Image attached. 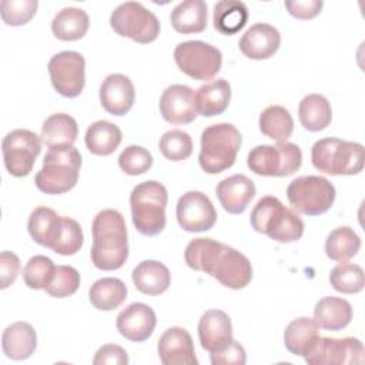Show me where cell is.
<instances>
[{
	"instance_id": "cell-1",
	"label": "cell",
	"mask_w": 365,
	"mask_h": 365,
	"mask_svg": "<svg viewBox=\"0 0 365 365\" xmlns=\"http://www.w3.org/2000/svg\"><path fill=\"white\" fill-rule=\"evenodd\" d=\"M91 262L101 271L121 268L128 258V240L124 217L113 208L100 211L91 224Z\"/></svg>"
},
{
	"instance_id": "cell-3",
	"label": "cell",
	"mask_w": 365,
	"mask_h": 365,
	"mask_svg": "<svg viewBox=\"0 0 365 365\" xmlns=\"http://www.w3.org/2000/svg\"><path fill=\"white\" fill-rule=\"evenodd\" d=\"M81 155L74 145L51 147L43 158V167L34 177L36 187L46 194H64L78 181Z\"/></svg>"
},
{
	"instance_id": "cell-19",
	"label": "cell",
	"mask_w": 365,
	"mask_h": 365,
	"mask_svg": "<svg viewBox=\"0 0 365 365\" xmlns=\"http://www.w3.org/2000/svg\"><path fill=\"white\" fill-rule=\"evenodd\" d=\"M100 103L111 115H125L135 100L133 81L120 73L108 74L100 86Z\"/></svg>"
},
{
	"instance_id": "cell-28",
	"label": "cell",
	"mask_w": 365,
	"mask_h": 365,
	"mask_svg": "<svg viewBox=\"0 0 365 365\" xmlns=\"http://www.w3.org/2000/svg\"><path fill=\"white\" fill-rule=\"evenodd\" d=\"M78 135L77 121L66 113H54L46 118L41 127V143L48 148L73 145Z\"/></svg>"
},
{
	"instance_id": "cell-34",
	"label": "cell",
	"mask_w": 365,
	"mask_h": 365,
	"mask_svg": "<svg viewBox=\"0 0 365 365\" xmlns=\"http://www.w3.org/2000/svg\"><path fill=\"white\" fill-rule=\"evenodd\" d=\"M248 20V7L240 0H221L214 4V29L225 36L238 33Z\"/></svg>"
},
{
	"instance_id": "cell-29",
	"label": "cell",
	"mask_w": 365,
	"mask_h": 365,
	"mask_svg": "<svg viewBox=\"0 0 365 365\" xmlns=\"http://www.w3.org/2000/svg\"><path fill=\"white\" fill-rule=\"evenodd\" d=\"M90 26L88 14L77 7H64L54 16L51 31L63 41H76L86 36Z\"/></svg>"
},
{
	"instance_id": "cell-33",
	"label": "cell",
	"mask_w": 365,
	"mask_h": 365,
	"mask_svg": "<svg viewBox=\"0 0 365 365\" xmlns=\"http://www.w3.org/2000/svg\"><path fill=\"white\" fill-rule=\"evenodd\" d=\"M318 336L319 332L314 319L299 317L287 325L284 331V345L291 354L305 356Z\"/></svg>"
},
{
	"instance_id": "cell-17",
	"label": "cell",
	"mask_w": 365,
	"mask_h": 365,
	"mask_svg": "<svg viewBox=\"0 0 365 365\" xmlns=\"http://www.w3.org/2000/svg\"><path fill=\"white\" fill-rule=\"evenodd\" d=\"M157 325L154 309L144 302H133L117 315V331L128 341H147Z\"/></svg>"
},
{
	"instance_id": "cell-31",
	"label": "cell",
	"mask_w": 365,
	"mask_h": 365,
	"mask_svg": "<svg viewBox=\"0 0 365 365\" xmlns=\"http://www.w3.org/2000/svg\"><path fill=\"white\" fill-rule=\"evenodd\" d=\"M123 140V133L118 125L98 120L88 125L86 131V147L91 154L96 155H110L113 154Z\"/></svg>"
},
{
	"instance_id": "cell-16",
	"label": "cell",
	"mask_w": 365,
	"mask_h": 365,
	"mask_svg": "<svg viewBox=\"0 0 365 365\" xmlns=\"http://www.w3.org/2000/svg\"><path fill=\"white\" fill-rule=\"evenodd\" d=\"M160 113L170 124H188L198 115L195 91L185 84L168 86L160 97Z\"/></svg>"
},
{
	"instance_id": "cell-10",
	"label": "cell",
	"mask_w": 365,
	"mask_h": 365,
	"mask_svg": "<svg viewBox=\"0 0 365 365\" xmlns=\"http://www.w3.org/2000/svg\"><path fill=\"white\" fill-rule=\"evenodd\" d=\"M174 60L178 68L194 80H211L221 70V51L201 40H190L177 44Z\"/></svg>"
},
{
	"instance_id": "cell-32",
	"label": "cell",
	"mask_w": 365,
	"mask_h": 365,
	"mask_svg": "<svg viewBox=\"0 0 365 365\" xmlns=\"http://www.w3.org/2000/svg\"><path fill=\"white\" fill-rule=\"evenodd\" d=\"M298 115L305 130L314 133L325 130L332 120L331 103L322 94H308L299 101Z\"/></svg>"
},
{
	"instance_id": "cell-27",
	"label": "cell",
	"mask_w": 365,
	"mask_h": 365,
	"mask_svg": "<svg viewBox=\"0 0 365 365\" xmlns=\"http://www.w3.org/2000/svg\"><path fill=\"white\" fill-rule=\"evenodd\" d=\"M231 100V86L224 78L205 83L195 91V103L198 114L214 117L222 114Z\"/></svg>"
},
{
	"instance_id": "cell-4",
	"label": "cell",
	"mask_w": 365,
	"mask_h": 365,
	"mask_svg": "<svg viewBox=\"0 0 365 365\" xmlns=\"http://www.w3.org/2000/svg\"><path fill=\"white\" fill-rule=\"evenodd\" d=\"M167 188L154 180L137 184L130 194L131 220L135 230L147 237H154L165 228Z\"/></svg>"
},
{
	"instance_id": "cell-5",
	"label": "cell",
	"mask_w": 365,
	"mask_h": 365,
	"mask_svg": "<svg viewBox=\"0 0 365 365\" xmlns=\"http://www.w3.org/2000/svg\"><path fill=\"white\" fill-rule=\"evenodd\" d=\"M242 137L235 125L218 123L208 125L201 133L198 163L207 174H220L232 167L241 148Z\"/></svg>"
},
{
	"instance_id": "cell-2",
	"label": "cell",
	"mask_w": 365,
	"mask_h": 365,
	"mask_svg": "<svg viewBox=\"0 0 365 365\" xmlns=\"http://www.w3.org/2000/svg\"><path fill=\"white\" fill-rule=\"evenodd\" d=\"M251 227L277 242H295L304 234V221L277 197L265 195L251 211Z\"/></svg>"
},
{
	"instance_id": "cell-47",
	"label": "cell",
	"mask_w": 365,
	"mask_h": 365,
	"mask_svg": "<svg viewBox=\"0 0 365 365\" xmlns=\"http://www.w3.org/2000/svg\"><path fill=\"white\" fill-rule=\"evenodd\" d=\"M20 272V259L14 252L3 251L0 254V288H9Z\"/></svg>"
},
{
	"instance_id": "cell-13",
	"label": "cell",
	"mask_w": 365,
	"mask_h": 365,
	"mask_svg": "<svg viewBox=\"0 0 365 365\" xmlns=\"http://www.w3.org/2000/svg\"><path fill=\"white\" fill-rule=\"evenodd\" d=\"M309 365H348L364 362V345L358 338L318 336L304 356Z\"/></svg>"
},
{
	"instance_id": "cell-14",
	"label": "cell",
	"mask_w": 365,
	"mask_h": 365,
	"mask_svg": "<svg viewBox=\"0 0 365 365\" xmlns=\"http://www.w3.org/2000/svg\"><path fill=\"white\" fill-rule=\"evenodd\" d=\"M207 274L227 288L242 289L252 279V265L242 252L222 244Z\"/></svg>"
},
{
	"instance_id": "cell-12",
	"label": "cell",
	"mask_w": 365,
	"mask_h": 365,
	"mask_svg": "<svg viewBox=\"0 0 365 365\" xmlns=\"http://www.w3.org/2000/svg\"><path fill=\"white\" fill-rule=\"evenodd\" d=\"M48 74L54 90L67 98L81 94L86 84V60L83 54L64 50L54 54L48 61Z\"/></svg>"
},
{
	"instance_id": "cell-9",
	"label": "cell",
	"mask_w": 365,
	"mask_h": 365,
	"mask_svg": "<svg viewBox=\"0 0 365 365\" xmlns=\"http://www.w3.org/2000/svg\"><path fill=\"white\" fill-rule=\"evenodd\" d=\"M110 26L118 36L140 44L154 41L161 29L157 16L138 1H125L117 6L110 16Z\"/></svg>"
},
{
	"instance_id": "cell-37",
	"label": "cell",
	"mask_w": 365,
	"mask_h": 365,
	"mask_svg": "<svg viewBox=\"0 0 365 365\" xmlns=\"http://www.w3.org/2000/svg\"><path fill=\"white\" fill-rule=\"evenodd\" d=\"M361 248V238L351 227H338L332 230L325 241V254L329 259L346 262L354 258Z\"/></svg>"
},
{
	"instance_id": "cell-46",
	"label": "cell",
	"mask_w": 365,
	"mask_h": 365,
	"mask_svg": "<svg viewBox=\"0 0 365 365\" xmlns=\"http://www.w3.org/2000/svg\"><path fill=\"white\" fill-rule=\"evenodd\" d=\"M210 359L212 365H244L247 362V354L244 346L232 338L224 348L211 352Z\"/></svg>"
},
{
	"instance_id": "cell-45",
	"label": "cell",
	"mask_w": 365,
	"mask_h": 365,
	"mask_svg": "<svg viewBox=\"0 0 365 365\" xmlns=\"http://www.w3.org/2000/svg\"><path fill=\"white\" fill-rule=\"evenodd\" d=\"M120 168L128 175H140L153 165V155L141 145H128L118 155Z\"/></svg>"
},
{
	"instance_id": "cell-36",
	"label": "cell",
	"mask_w": 365,
	"mask_h": 365,
	"mask_svg": "<svg viewBox=\"0 0 365 365\" xmlns=\"http://www.w3.org/2000/svg\"><path fill=\"white\" fill-rule=\"evenodd\" d=\"M259 130L264 135L277 143L287 141L294 131L291 113L282 106H268L259 114Z\"/></svg>"
},
{
	"instance_id": "cell-18",
	"label": "cell",
	"mask_w": 365,
	"mask_h": 365,
	"mask_svg": "<svg viewBox=\"0 0 365 365\" xmlns=\"http://www.w3.org/2000/svg\"><path fill=\"white\" fill-rule=\"evenodd\" d=\"M160 361L164 365H197L194 342L190 332L181 327H171L157 344Z\"/></svg>"
},
{
	"instance_id": "cell-6",
	"label": "cell",
	"mask_w": 365,
	"mask_h": 365,
	"mask_svg": "<svg viewBox=\"0 0 365 365\" xmlns=\"http://www.w3.org/2000/svg\"><path fill=\"white\" fill-rule=\"evenodd\" d=\"M312 165L331 175H354L364 168V145L339 138H321L311 148Z\"/></svg>"
},
{
	"instance_id": "cell-22",
	"label": "cell",
	"mask_w": 365,
	"mask_h": 365,
	"mask_svg": "<svg viewBox=\"0 0 365 365\" xmlns=\"http://www.w3.org/2000/svg\"><path fill=\"white\" fill-rule=\"evenodd\" d=\"M198 338L201 346L211 352L224 348L232 339V324L221 309L205 311L198 322Z\"/></svg>"
},
{
	"instance_id": "cell-49",
	"label": "cell",
	"mask_w": 365,
	"mask_h": 365,
	"mask_svg": "<svg viewBox=\"0 0 365 365\" xmlns=\"http://www.w3.org/2000/svg\"><path fill=\"white\" fill-rule=\"evenodd\" d=\"M322 0H287L285 7L292 17L309 20L317 17L322 10Z\"/></svg>"
},
{
	"instance_id": "cell-41",
	"label": "cell",
	"mask_w": 365,
	"mask_h": 365,
	"mask_svg": "<svg viewBox=\"0 0 365 365\" xmlns=\"http://www.w3.org/2000/svg\"><path fill=\"white\" fill-rule=\"evenodd\" d=\"M161 154L170 161H182L192 154V140L182 130H170L164 133L158 143Z\"/></svg>"
},
{
	"instance_id": "cell-48",
	"label": "cell",
	"mask_w": 365,
	"mask_h": 365,
	"mask_svg": "<svg viewBox=\"0 0 365 365\" xmlns=\"http://www.w3.org/2000/svg\"><path fill=\"white\" fill-rule=\"evenodd\" d=\"M94 365H125L128 364V355L124 348L115 344H107L97 349L94 359Z\"/></svg>"
},
{
	"instance_id": "cell-40",
	"label": "cell",
	"mask_w": 365,
	"mask_h": 365,
	"mask_svg": "<svg viewBox=\"0 0 365 365\" xmlns=\"http://www.w3.org/2000/svg\"><path fill=\"white\" fill-rule=\"evenodd\" d=\"M83 242L81 225L70 217H61V225L51 250L60 255H74L80 251Z\"/></svg>"
},
{
	"instance_id": "cell-42",
	"label": "cell",
	"mask_w": 365,
	"mask_h": 365,
	"mask_svg": "<svg viewBox=\"0 0 365 365\" xmlns=\"http://www.w3.org/2000/svg\"><path fill=\"white\" fill-rule=\"evenodd\" d=\"M54 269L56 265L48 257L34 255L23 268L24 284L31 289H44L50 284Z\"/></svg>"
},
{
	"instance_id": "cell-25",
	"label": "cell",
	"mask_w": 365,
	"mask_h": 365,
	"mask_svg": "<svg viewBox=\"0 0 365 365\" xmlns=\"http://www.w3.org/2000/svg\"><path fill=\"white\" fill-rule=\"evenodd\" d=\"M314 322L327 331L344 329L352 319L351 304L338 297H324L314 308Z\"/></svg>"
},
{
	"instance_id": "cell-7",
	"label": "cell",
	"mask_w": 365,
	"mask_h": 365,
	"mask_svg": "<svg viewBox=\"0 0 365 365\" xmlns=\"http://www.w3.org/2000/svg\"><path fill=\"white\" fill-rule=\"evenodd\" d=\"M302 164L301 148L289 141L275 145L262 144L254 147L247 157L248 168L262 177H287L299 170Z\"/></svg>"
},
{
	"instance_id": "cell-8",
	"label": "cell",
	"mask_w": 365,
	"mask_h": 365,
	"mask_svg": "<svg viewBox=\"0 0 365 365\" xmlns=\"http://www.w3.org/2000/svg\"><path fill=\"white\" fill-rule=\"evenodd\" d=\"M287 198L294 210L305 215H321L335 201V187L325 177L302 175L289 182Z\"/></svg>"
},
{
	"instance_id": "cell-44",
	"label": "cell",
	"mask_w": 365,
	"mask_h": 365,
	"mask_svg": "<svg viewBox=\"0 0 365 365\" xmlns=\"http://www.w3.org/2000/svg\"><path fill=\"white\" fill-rule=\"evenodd\" d=\"M37 7V0H3L0 3V13L6 24L23 26L34 17Z\"/></svg>"
},
{
	"instance_id": "cell-38",
	"label": "cell",
	"mask_w": 365,
	"mask_h": 365,
	"mask_svg": "<svg viewBox=\"0 0 365 365\" xmlns=\"http://www.w3.org/2000/svg\"><path fill=\"white\" fill-rule=\"evenodd\" d=\"M222 242L212 238H194L188 242L184 251L185 264L195 271L205 272L208 271L214 257L221 248Z\"/></svg>"
},
{
	"instance_id": "cell-11",
	"label": "cell",
	"mask_w": 365,
	"mask_h": 365,
	"mask_svg": "<svg viewBox=\"0 0 365 365\" xmlns=\"http://www.w3.org/2000/svg\"><path fill=\"white\" fill-rule=\"evenodd\" d=\"M41 151V138L36 133L17 128L6 134L1 141L3 161L13 177H26L31 173L36 158Z\"/></svg>"
},
{
	"instance_id": "cell-39",
	"label": "cell",
	"mask_w": 365,
	"mask_h": 365,
	"mask_svg": "<svg viewBox=\"0 0 365 365\" xmlns=\"http://www.w3.org/2000/svg\"><path fill=\"white\" fill-rule=\"evenodd\" d=\"M329 282L332 288L342 294H358L364 289L365 275L358 264L339 262L331 269Z\"/></svg>"
},
{
	"instance_id": "cell-20",
	"label": "cell",
	"mask_w": 365,
	"mask_h": 365,
	"mask_svg": "<svg viewBox=\"0 0 365 365\" xmlns=\"http://www.w3.org/2000/svg\"><path fill=\"white\" fill-rule=\"evenodd\" d=\"M281 44L279 31L267 23H255L247 29L240 38L241 53L251 60H267L272 57Z\"/></svg>"
},
{
	"instance_id": "cell-15",
	"label": "cell",
	"mask_w": 365,
	"mask_h": 365,
	"mask_svg": "<svg viewBox=\"0 0 365 365\" xmlns=\"http://www.w3.org/2000/svg\"><path fill=\"white\" fill-rule=\"evenodd\" d=\"M177 221L187 232H202L215 225L217 211L204 192L187 191L178 198Z\"/></svg>"
},
{
	"instance_id": "cell-30",
	"label": "cell",
	"mask_w": 365,
	"mask_h": 365,
	"mask_svg": "<svg viewBox=\"0 0 365 365\" xmlns=\"http://www.w3.org/2000/svg\"><path fill=\"white\" fill-rule=\"evenodd\" d=\"M60 225H61V215H58L54 210L48 207L34 208L27 221V230L30 237L38 245H43L50 250L54 245Z\"/></svg>"
},
{
	"instance_id": "cell-21",
	"label": "cell",
	"mask_w": 365,
	"mask_h": 365,
	"mask_svg": "<svg viewBox=\"0 0 365 365\" xmlns=\"http://www.w3.org/2000/svg\"><path fill=\"white\" fill-rule=\"evenodd\" d=\"M255 184L244 174H234L218 182L215 192L222 208L230 214H241L255 195Z\"/></svg>"
},
{
	"instance_id": "cell-24",
	"label": "cell",
	"mask_w": 365,
	"mask_h": 365,
	"mask_svg": "<svg viewBox=\"0 0 365 365\" xmlns=\"http://www.w3.org/2000/svg\"><path fill=\"white\" fill-rule=\"evenodd\" d=\"M131 277L135 289L144 295H160L165 292L171 284L168 268L155 259L141 261L133 269Z\"/></svg>"
},
{
	"instance_id": "cell-43",
	"label": "cell",
	"mask_w": 365,
	"mask_h": 365,
	"mask_svg": "<svg viewBox=\"0 0 365 365\" xmlns=\"http://www.w3.org/2000/svg\"><path fill=\"white\" fill-rule=\"evenodd\" d=\"M80 287V274L71 265H56L54 275L44 291L54 298L73 295Z\"/></svg>"
},
{
	"instance_id": "cell-35",
	"label": "cell",
	"mask_w": 365,
	"mask_h": 365,
	"mask_svg": "<svg viewBox=\"0 0 365 365\" xmlns=\"http://www.w3.org/2000/svg\"><path fill=\"white\" fill-rule=\"evenodd\" d=\"M88 298L93 307L98 311H113L123 305L127 298L125 284L114 277H104L97 279L90 291Z\"/></svg>"
},
{
	"instance_id": "cell-23",
	"label": "cell",
	"mask_w": 365,
	"mask_h": 365,
	"mask_svg": "<svg viewBox=\"0 0 365 365\" xmlns=\"http://www.w3.org/2000/svg\"><path fill=\"white\" fill-rule=\"evenodd\" d=\"M3 354L14 361L30 358L37 348V335L34 328L24 321L9 325L1 335Z\"/></svg>"
},
{
	"instance_id": "cell-26",
	"label": "cell",
	"mask_w": 365,
	"mask_h": 365,
	"mask_svg": "<svg viewBox=\"0 0 365 365\" xmlns=\"http://www.w3.org/2000/svg\"><path fill=\"white\" fill-rule=\"evenodd\" d=\"M208 9L202 0H185L178 3L171 14V26L181 34L201 33L207 27Z\"/></svg>"
}]
</instances>
